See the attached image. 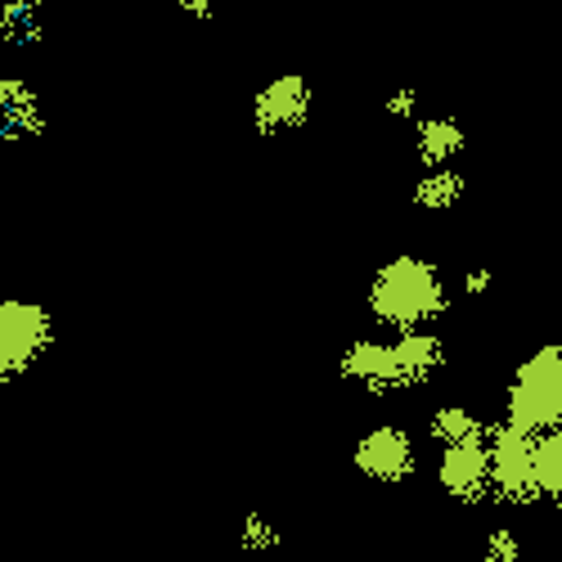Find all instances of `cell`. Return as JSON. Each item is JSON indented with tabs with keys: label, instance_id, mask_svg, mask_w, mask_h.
I'll return each instance as SVG.
<instances>
[{
	"label": "cell",
	"instance_id": "1",
	"mask_svg": "<svg viewBox=\"0 0 562 562\" xmlns=\"http://www.w3.org/2000/svg\"><path fill=\"white\" fill-rule=\"evenodd\" d=\"M446 279L424 257H392L369 284V315L396 334L432 324L446 311Z\"/></svg>",
	"mask_w": 562,
	"mask_h": 562
},
{
	"label": "cell",
	"instance_id": "2",
	"mask_svg": "<svg viewBox=\"0 0 562 562\" xmlns=\"http://www.w3.org/2000/svg\"><path fill=\"white\" fill-rule=\"evenodd\" d=\"M508 424L527 432L562 428V347H540L508 383Z\"/></svg>",
	"mask_w": 562,
	"mask_h": 562
},
{
	"label": "cell",
	"instance_id": "3",
	"mask_svg": "<svg viewBox=\"0 0 562 562\" xmlns=\"http://www.w3.org/2000/svg\"><path fill=\"white\" fill-rule=\"evenodd\" d=\"M55 319L41 302L0 297V383L23 379V373L50 351Z\"/></svg>",
	"mask_w": 562,
	"mask_h": 562
},
{
	"label": "cell",
	"instance_id": "4",
	"mask_svg": "<svg viewBox=\"0 0 562 562\" xmlns=\"http://www.w3.org/2000/svg\"><path fill=\"white\" fill-rule=\"evenodd\" d=\"M536 437L518 424H499L486 432V454H491V491L504 504H536L540 482H536Z\"/></svg>",
	"mask_w": 562,
	"mask_h": 562
},
{
	"label": "cell",
	"instance_id": "5",
	"mask_svg": "<svg viewBox=\"0 0 562 562\" xmlns=\"http://www.w3.org/2000/svg\"><path fill=\"white\" fill-rule=\"evenodd\" d=\"M356 468H360L369 482L396 486V482L414 477L418 450H414V441L401 428H373V432H364L356 441Z\"/></svg>",
	"mask_w": 562,
	"mask_h": 562
},
{
	"label": "cell",
	"instance_id": "6",
	"mask_svg": "<svg viewBox=\"0 0 562 562\" xmlns=\"http://www.w3.org/2000/svg\"><path fill=\"white\" fill-rule=\"evenodd\" d=\"M437 482L454 504H477L491 491V454L486 441H454L441 446L437 459Z\"/></svg>",
	"mask_w": 562,
	"mask_h": 562
},
{
	"label": "cell",
	"instance_id": "7",
	"mask_svg": "<svg viewBox=\"0 0 562 562\" xmlns=\"http://www.w3.org/2000/svg\"><path fill=\"white\" fill-rule=\"evenodd\" d=\"M311 113V95H306V81L302 77H279L274 86H266L257 95V126L270 131H289L302 126Z\"/></svg>",
	"mask_w": 562,
	"mask_h": 562
},
{
	"label": "cell",
	"instance_id": "8",
	"mask_svg": "<svg viewBox=\"0 0 562 562\" xmlns=\"http://www.w3.org/2000/svg\"><path fill=\"white\" fill-rule=\"evenodd\" d=\"M41 126L45 122H41L32 90L19 77H0V131L5 135H36Z\"/></svg>",
	"mask_w": 562,
	"mask_h": 562
},
{
	"label": "cell",
	"instance_id": "9",
	"mask_svg": "<svg viewBox=\"0 0 562 562\" xmlns=\"http://www.w3.org/2000/svg\"><path fill=\"white\" fill-rule=\"evenodd\" d=\"M536 482H540V499L562 508V428L536 437Z\"/></svg>",
	"mask_w": 562,
	"mask_h": 562
},
{
	"label": "cell",
	"instance_id": "10",
	"mask_svg": "<svg viewBox=\"0 0 562 562\" xmlns=\"http://www.w3.org/2000/svg\"><path fill=\"white\" fill-rule=\"evenodd\" d=\"M428 432H432L441 446H454V441H486L491 428L482 424L473 409H463V405H441V409L432 414Z\"/></svg>",
	"mask_w": 562,
	"mask_h": 562
},
{
	"label": "cell",
	"instance_id": "11",
	"mask_svg": "<svg viewBox=\"0 0 562 562\" xmlns=\"http://www.w3.org/2000/svg\"><path fill=\"white\" fill-rule=\"evenodd\" d=\"M463 149V135H459V126L454 122H424L418 126V158L424 162H432V167H441L446 158H454Z\"/></svg>",
	"mask_w": 562,
	"mask_h": 562
},
{
	"label": "cell",
	"instance_id": "12",
	"mask_svg": "<svg viewBox=\"0 0 562 562\" xmlns=\"http://www.w3.org/2000/svg\"><path fill=\"white\" fill-rule=\"evenodd\" d=\"M463 194V180L454 171H432L428 180H418V190H414V203L418 207H428V212H446L454 207Z\"/></svg>",
	"mask_w": 562,
	"mask_h": 562
},
{
	"label": "cell",
	"instance_id": "13",
	"mask_svg": "<svg viewBox=\"0 0 562 562\" xmlns=\"http://www.w3.org/2000/svg\"><path fill=\"white\" fill-rule=\"evenodd\" d=\"M239 549H248V553H274L279 549V527L266 522L261 513H248L244 527H239Z\"/></svg>",
	"mask_w": 562,
	"mask_h": 562
},
{
	"label": "cell",
	"instance_id": "14",
	"mask_svg": "<svg viewBox=\"0 0 562 562\" xmlns=\"http://www.w3.org/2000/svg\"><path fill=\"white\" fill-rule=\"evenodd\" d=\"M486 562H527V549H522V536L513 527H495L486 536V549H482Z\"/></svg>",
	"mask_w": 562,
	"mask_h": 562
},
{
	"label": "cell",
	"instance_id": "15",
	"mask_svg": "<svg viewBox=\"0 0 562 562\" xmlns=\"http://www.w3.org/2000/svg\"><path fill=\"white\" fill-rule=\"evenodd\" d=\"M463 289L473 293V297H477V293H486V289H491V270H473V274L463 279Z\"/></svg>",
	"mask_w": 562,
	"mask_h": 562
}]
</instances>
